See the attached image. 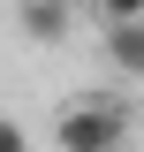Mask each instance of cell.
<instances>
[{
  "instance_id": "obj_5",
  "label": "cell",
  "mask_w": 144,
  "mask_h": 152,
  "mask_svg": "<svg viewBox=\"0 0 144 152\" xmlns=\"http://www.w3.org/2000/svg\"><path fill=\"white\" fill-rule=\"evenodd\" d=\"M0 152H31V137H23V122H8V114H0Z\"/></svg>"
},
{
  "instance_id": "obj_1",
  "label": "cell",
  "mask_w": 144,
  "mask_h": 152,
  "mask_svg": "<svg viewBox=\"0 0 144 152\" xmlns=\"http://www.w3.org/2000/svg\"><path fill=\"white\" fill-rule=\"evenodd\" d=\"M53 145L61 152H121L129 145V107L121 99H68L53 122Z\"/></svg>"
},
{
  "instance_id": "obj_3",
  "label": "cell",
  "mask_w": 144,
  "mask_h": 152,
  "mask_svg": "<svg viewBox=\"0 0 144 152\" xmlns=\"http://www.w3.org/2000/svg\"><path fill=\"white\" fill-rule=\"evenodd\" d=\"M106 61L144 76V23H106Z\"/></svg>"
},
{
  "instance_id": "obj_4",
  "label": "cell",
  "mask_w": 144,
  "mask_h": 152,
  "mask_svg": "<svg viewBox=\"0 0 144 152\" xmlns=\"http://www.w3.org/2000/svg\"><path fill=\"white\" fill-rule=\"evenodd\" d=\"M106 8V23H144V0H99Z\"/></svg>"
},
{
  "instance_id": "obj_2",
  "label": "cell",
  "mask_w": 144,
  "mask_h": 152,
  "mask_svg": "<svg viewBox=\"0 0 144 152\" xmlns=\"http://www.w3.org/2000/svg\"><path fill=\"white\" fill-rule=\"evenodd\" d=\"M15 23H23V38H31V46H53V38H68L76 0H15Z\"/></svg>"
}]
</instances>
